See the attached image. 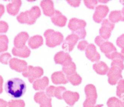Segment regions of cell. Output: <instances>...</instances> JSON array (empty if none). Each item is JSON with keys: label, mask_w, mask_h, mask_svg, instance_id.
Returning a JSON list of instances; mask_svg holds the SVG:
<instances>
[{"label": "cell", "mask_w": 124, "mask_h": 107, "mask_svg": "<svg viewBox=\"0 0 124 107\" xmlns=\"http://www.w3.org/2000/svg\"><path fill=\"white\" fill-rule=\"evenodd\" d=\"M124 57L121 53L116 52L111 63V67L107 73L108 82L112 85H115L122 79V71L124 69Z\"/></svg>", "instance_id": "6da1fadb"}, {"label": "cell", "mask_w": 124, "mask_h": 107, "mask_svg": "<svg viewBox=\"0 0 124 107\" xmlns=\"http://www.w3.org/2000/svg\"><path fill=\"white\" fill-rule=\"evenodd\" d=\"M26 89V84L20 79L15 78L7 81L5 84L6 92L14 98H19L25 93Z\"/></svg>", "instance_id": "7a4b0ae2"}, {"label": "cell", "mask_w": 124, "mask_h": 107, "mask_svg": "<svg viewBox=\"0 0 124 107\" xmlns=\"http://www.w3.org/2000/svg\"><path fill=\"white\" fill-rule=\"evenodd\" d=\"M41 15V11L38 6H33L30 10L21 13L17 16V21L22 24L32 25Z\"/></svg>", "instance_id": "3957f363"}, {"label": "cell", "mask_w": 124, "mask_h": 107, "mask_svg": "<svg viewBox=\"0 0 124 107\" xmlns=\"http://www.w3.org/2000/svg\"><path fill=\"white\" fill-rule=\"evenodd\" d=\"M86 26V22L82 19L77 18H71L69 22L68 27L73 33L77 35L79 39H83L86 35L85 27Z\"/></svg>", "instance_id": "277c9868"}, {"label": "cell", "mask_w": 124, "mask_h": 107, "mask_svg": "<svg viewBox=\"0 0 124 107\" xmlns=\"http://www.w3.org/2000/svg\"><path fill=\"white\" fill-rule=\"evenodd\" d=\"M46 45L49 47H54L60 45L63 40L62 34L52 29H47L44 33Z\"/></svg>", "instance_id": "5b68a950"}, {"label": "cell", "mask_w": 124, "mask_h": 107, "mask_svg": "<svg viewBox=\"0 0 124 107\" xmlns=\"http://www.w3.org/2000/svg\"><path fill=\"white\" fill-rule=\"evenodd\" d=\"M86 99L83 103V107H91L95 106L97 98L96 89L94 85L89 84L84 88Z\"/></svg>", "instance_id": "8992f818"}, {"label": "cell", "mask_w": 124, "mask_h": 107, "mask_svg": "<svg viewBox=\"0 0 124 107\" xmlns=\"http://www.w3.org/2000/svg\"><path fill=\"white\" fill-rule=\"evenodd\" d=\"M94 41L100 47L101 52L105 54L107 58L112 53L117 51L116 47L111 42L103 39L100 35L96 37Z\"/></svg>", "instance_id": "52a82bcc"}, {"label": "cell", "mask_w": 124, "mask_h": 107, "mask_svg": "<svg viewBox=\"0 0 124 107\" xmlns=\"http://www.w3.org/2000/svg\"><path fill=\"white\" fill-rule=\"evenodd\" d=\"M43 68L40 67L29 66L26 70L22 72V75L24 77L27 78L31 83H32L41 77L43 75Z\"/></svg>", "instance_id": "ba28073f"}, {"label": "cell", "mask_w": 124, "mask_h": 107, "mask_svg": "<svg viewBox=\"0 0 124 107\" xmlns=\"http://www.w3.org/2000/svg\"><path fill=\"white\" fill-rule=\"evenodd\" d=\"M114 24L107 19H104L101 23V27L99 29L100 36L104 40H107L111 35V32L114 27Z\"/></svg>", "instance_id": "9c48e42d"}, {"label": "cell", "mask_w": 124, "mask_h": 107, "mask_svg": "<svg viewBox=\"0 0 124 107\" xmlns=\"http://www.w3.org/2000/svg\"><path fill=\"white\" fill-rule=\"evenodd\" d=\"M109 12V8L107 5H99L95 7L93 15V20L94 22L100 23L104 20Z\"/></svg>", "instance_id": "30bf717a"}, {"label": "cell", "mask_w": 124, "mask_h": 107, "mask_svg": "<svg viewBox=\"0 0 124 107\" xmlns=\"http://www.w3.org/2000/svg\"><path fill=\"white\" fill-rule=\"evenodd\" d=\"M34 99L40 105V107H52L51 98L44 92L36 93L34 95Z\"/></svg>", "instance_id": "8fae6325"}, {"label": "cell", "mask_w": 124, "mask_h": 107, "mask_svg": "<svg viewBox=\"0 0 124 107\" xmlns=\"http://www.w3.org/2000/svg\"><path fill=\"white\" fill-rule=\"evenodd\" d=\"M79 39L78 36L74 33L69 35L63 41L62 48L67 52L72 51Z\"/></svg>", "instance_id": "7c38bea8"}, {"label": "cell", "mask_w": 124, "mask_h": 107, "mask_svg": "<svg viewBox=\"0 0 124 107\" xmlns=\"http://www.w3.org/2000/svg\"><path fill=\"white\" fill-rule=\"evenodd\" d=\"M65 91L66 88L63 86H50L46 88V94L49 97H55L59 99H62L63 94Z\"/></svg>", "instance_id": "4fadbf2b"}, {"label": "cell", "mask_w": 124, "mask_h": 107, "mask_svg": "<svg viewBox=\"0 0 124 107\" xmlns=\"http://www.w3.org/2000/svg\"><path fill=\"white\" fill-rule=\"evenodd\" d=\"M10 67L18 72H24L27 68V63L26 61L16 58H12L9 61Z\"/></svg>", "instance_id": "5bb4252c"}, {"label": "cell", "mask_w": 124, "mask_h": 107, "mask_svg": "<svg viewBox=\"0 0 124 107\" xmlns=\"http://www.w3.org/2000/svg\"><path fill=\"white\" fill-rule=\"evenodd\" d=\"M85 55L92 62H97L100 59V55L97 52L95 46L92 43L88 44L85 49Z\"/></svg>", "instance_id": "9a60e30c"}, {"label": "cell", "mask_w": 124, "mask_h": 107, "mask_svg": "<svg viewBox=\"0 0 124 107\" xmlns=\"http://www.w3.org/2000/svg\"><path fill=\"white\" fill-rule=\"evenodd\" d=\"M79 98V95L77 92L66 91L62 95V99L69 106H72Z\"/></svg>", "instance_id": "2e32d148"}, {"label": "cell", "mask_w": 124, "mask_h": 107, "mask_svg": "<svg viewBox=\"0 0 124 107\" xmlns=\"http://www.w3.org/2000/svg\"><path fill=\"white\" fill-rule=\"evenodd\" d=\"M40 5L42 8L45 15L48 16H52L55 10L54 8L53 2L51 0H44L41 1Z\"/></svg>", "instance_id": "e0dca14e"}, {"label": "cell", "mask_w": 124, "mask_h": 107, "mask_svg": "<svg viewBox=\"0 0 124 107\" xmlns=\"http://www.w3.org/2000/svg\"><path fill=\"white\" fill-rule=\"evenodd\" d=\"M51 20L54 25L61 27L64 26L67 21L66 17L58 10H55L51 17Z\"/></svg>", "instance_id": "ac0fdd59"}, {"label": "cell", "mask_w": 124, "mask_h": 107, "mask_svg": "<svg viewBox=\"0 0 124 107\" xmlns=\"http://www.w3.org/2000/svg\"><path fill=\"white\" fill-rule=\"evenodd\" d=\"M29 39V35L26 32H21L15 38L14 44L15 47L20 48L25 46L26 41Z\"/></svg>", "instance_id": "d6986e66"}, {"label": "cell", "mask_w": 124, "mask_h": 107, "mask_svg": "<svg viewBox=\"0 0 124 107\" xmlns=\"http://www.w3.org/2000/svg\"><path fill=\"white\" fill-rule=\"evenodd\" d=\"M54 61L56 64H61L62 66L65 63L72 61V58L67 53L63 51L58 52L54 56Z\"/></svg>", "instance_id": "ffe728a7"}, {"label": "cell", "mask_w": 124, "mask_h": 107, "mask_svg": "<svg viewBox=\"0 0 124 107\" xmlns=\"http://www.w3.org/2000/svg\"><path fill=\"white\" fill-rule=\"evenodd\" d=\"M51 80L55 84H66L68 80L66 76L62 71H57L53 73L51 75Z\"/></svg>", "instance_id": "44dd1931"}, {"label": "cell", "mask_w": 124, "mask_h": 107, "mask_svg": "<svg viewBox=\"0 0 124 107\" xmlns=\"http://www.w3.org/2000/svg\"><path fill=\"white\" fill-rule=\"evenodd\" d=\"M21 5V1L20 0H13L11 3L6 6L7 12L11 15H15L18 13L19 8Z\"/></svg>", "instance_id": "7402d4cb"}, {"label": "cell", "mask_w": 124, "mask_h": 107, "mask_svg": "<svg viewBox=\"0 0 124 107\" xmlns=\"http://www.w3.org/2000/svg\"><path fill=\"white\" fill-rule=\"evenodd\" d=\"M93 70L99 75H105L108 72L109 68L107 65L103 61H98L93 66Z\"/></svg>", "instance_id": "603a6c76"}, {"label": "cell", "mask_w": 124, "mask_h": 107, "mask_svg": "<svg viewBox=\"0 0 124 107\" xmlns=\"http://www.w3.org/2000/svg\"><path fill=\"white\" fill-rule=\"evenodd\" d=\"M48 83V79L45 76L35 80L33 83V88L35 90H44L47 87Z\"/></svg>", "instance_id": "cb8c5ba5"}, {"label": "cell", "mask_w": 124, "mask_h": 107, "mask_svg": "<svg viewBox=\"0 0 124 107\" xmlns=\"http://www.w3.org/2000/svg\"><path fill=\"white\" fill-rule=\"evenodd\" d=\"M13 54L17 56L26 58L29 56L31 54V51L26 46L20 48L14 47L12 49Z\"/></svg>", "instance_id": "d4e9b609"}, {"label": "cell", "mask_w": 124, "mask_h": 107, "mask_svg": "<svg viewBox=\"0 0 124 107\" xmlns=\"http://www.w3.org/2000/svg\"><path fill=\"white\" fill-rule=\"evenodd\" d=\"M43 43V39L40 35H35L31 37L28 40V44L30 48L36 49Z\"/></svg>", "instance_id": "484cf974"}, {"label": "cell", "mask_w": 124, "mask_h": 107, "mask_svg": "<svg viewBox=\"0 0 124 107\" xmlns=\"http://www.w3.org/2000/svg\"><path fill=\"white\" fill-rule=\"evenodd\" d=\"M62 66V71L66 76L70 75L76 72V66L75 64L72 61H70L65 63Z\"/></svg>", "instance_id": "4316f807"}, {"label": "cell", "mask_w": 124, "mask_h": 107, "mask_svg": "<svg viewBox=\"0 0 124 107\" xmlns=\"http://www.w3.org/2000/svg\"><path fill=\"white\" fill-rule=\"evenodd\" d=\"M108 107H124V102L116 97H110L107 101Z\"/></svg>", "instance_id": "83f0119b"}, {"label": "cell", "mask_w": 124, "mask_h": 107, "mask_svg": "<svg viewBox=\"0 0 124 107\" xmlns=\"http://www.w3.org/2000/svg\"><path fill=\"white\" fill-rule=\"evenodd\" d=\"M108 19L109 21L113 24L118 22L120 21H122V17L121 11L120 10L112 11L109 14Z\"/></svg>", "instance_id": "f1b7e54d"}, {"label": "cell", "mask_w": 124, "mask_h": 107, "mask_svg": "<svg viewBox=\"0 0 124 107\" xmlns=\"http://www.w3.org/2000/svg\"><path fill=\"white\" fill-rule=\"evenodd\" d=\"M66 77L68 81H69L74 86L80 84L82 81L81 77L77 72H75L70 75L66 76Z\"/></svg>", "instance_id": "f546056e"}, {"label": "cell", "mask_w": 124, "mask_h": 107, "mask_svg": "<svg viewBox=\"0 0 124 107\" xmlns=\"http://www.w3.org/2000/svg\"><path fill=\"white\" fill-rule=\"evenodd\" d=\"M117 83L116 95L121 100L124 102V79L120 80Z\"/></svg>", "instance_id": "4dcf8cb0"}, {"label": "cell", "mask_w": 124, "mask_h": 107, "mask_svg": "<svg viewBox=\"0 0 124 107\" xmlns=\"http://www.w3.org/2000/svg\"><path fill=\"white\" fill-rule=\"evenodd\" d=\"M8 39L5 35H0V53L7 51Z\"/></svg>", "instance_id": "1f68e13d"}, {"label": "cell", "mask_w": 124, "mask_h": 107, "mask_svg": "<svg viewBox=\"0 0 124 107\" xmlns=\"http://www.w3.org/2000/svg\"><path fill=\"white\" fill-rule=\"evenodd\" d=\"M24 101L22 100H12L8 102V107H25Z\"/></svg>", "instance_id": "d6a6232c"}, {"label": "cell", "mask_w": 124, "mask_h": 107, "mask_svg": "<svg viewBox=\"0 0 124 107\" xmlns=\"http://www.w3.org/2000/svg\"><path fill=\"white\" fill-rule=\"evenodd\" d=\"M11 56L8 53H3L0 55V62L3 64H7L11 60Z\"/></svg>", "instance_id": "836d02e7"}, {"label": "cell", "mask_w": 124, "mask_h": 107, "mask_svg": "<svg viewBox=\"0 0 124 107\" xmlns=\"http://www.w3.org/2000/svg\"><path fill=\"white\" fill-rule=\"evenodd\" d=\"M99 0H84V2L86 6L91 9H93L94 7H95L96 5L97 4Z\"/></svg>", "instance_id": "e575fe53"}, {"label": "cell", "mask_w": 124, "mask_h": 107, "mask_svg": "<svg viewBox=\"0 0 124 107\" xmlns=\"http://www.w3.org/2000/svg\"><path fill=\"white\" fill-rule=\"evenodd\" d=\"M116 44L118 47L122 48V50L124 49V34H122L117 39Z\"/></svg>", "instance_id": "d590c367"}, {"label": "cell", "mask_w": 124, "mask_h": 107, "mask_svg": "<svg viewBox=\"0 0 124 107\" xmlns=\"http://www.w3.org/2000/svg\"><path fill=\"white\" fill-rule=\"evenodd\" d=\"M8 29V25L7 23L4 21H0V33H5Z\"/></svg>", "instance_id": "8d00e7d4"}, {"label": "cell", "mask_w": 124, "mask_h": 107, "mask_svg": "<svg viewBox=\"0 0 124 107\" xmlns=\"http://www.w3.org/2000/svg\"><path fill=\"white\" fill-rule=\"evenodd\" d=\"M88 44V42L86 40H83L80 41L78 45V48L80 51H84L86 49Z\"/></svg>", "instance_id": "74e56055"}, {"label": "cell", "mask_w": 124, "mask_h": 107, "mask_svg": "<svg viewBox=\"0 0 124 107\" xmlns=\"http://www.w3.org/2000/svg\"><path fill=\"white\" fill-rule=\"evenodd\" d=\"M67 2L72 6L77 7H78L80 3V0H67Z\"/></svg>", "instance_id": "f35d334b"}, {"label": "cell", "mask_w": 124, "mask_h": 107, "mask_svg": "<svg viewBox=\"0 0 124 107\" xmlns=\"http://www.w3.org/2000/svg\"><path fill=\"white\" fill-rule=\"evenodd\" d=\"M7 106H8V103L6 101L0 99V107H7Z\"/></svg>", "instance_id": "ab89813d"}, {"label": "cell", "mask_w": 124, "mask_h": 107, "mask_svg": "<svg viewBox=\"0 0 124 107\" xmlns=\"http://www.w3.org/2000/svg\"><path fill=\"white\" fill-rule=\"evenodd\" d=\"M4 13V7L3 5L0 4V17Z\"/></svg>", "instance_id": "60d3db41"}, {"label": "cell", "mask_w": 124, "mask_h": 107, "mask_svg": "<svg viewBox=\"0 0 124 107\" xmlns=\"http://www.w3.org/2000/svg\"><path fill=\"white\" fill-rule=\"evenodd\" d=\"M2 83L3 79L1 76H0V94L2 92Z\"/></svg>", "instance_id": "b9f144b4"}, {"label": "cell", "mask_w": 124, "mask_h": 107, "mask_svg": "<svg viewBox=\"0 0 124 107\" xmlns=\"http://www.w3.org/2000/svg\"><path fill=\"white\" fill-rule=\"evenodd\" d=\"M121 11V14H122V21H124V6L123 7Z\"/></svg>", "instance_id": "7bdbcfd3"}, {"label": "cell", "mask_w": 124, "mask_h": 107, "mask_svg": "<svg viewBox=\"0 0 124 107\" xmlns=\"http://www.w3.org/2000/svg\"><path fill=\"white\" fill-rule=\"evenodd\" d=\"M103 106V104H98V105H95V106L91 107H102Z\"/></svg>", "instance_id": "ee69618b"}, {"label": "cell", "mask_w": 124, "mask_h": 107, "mask_svg": "<svg viewBox=\"0 0 124 107\" xmlns=\"http://www.w3.org/2000/svg\"><path fill=\"white\" fill-rule=\"evenodd\" d=\"M120 2L121 4H122L124 5V0H120Z\"/></svg>", "instance_id": "f6af8a7d"}]
</instances>
